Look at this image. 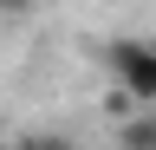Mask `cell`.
<instances>
[{"instance_id":"1","label":"cell","mask_w":156,"mask_h":150,"mask_svg":"<svg viewBox=\"0 0 156 150\" xmlns=\"http://www.w3.org/2000/svg\"><path fill=\"white\" fill-rule=\"evenodd\" d=\"M98 65H104L111 91L124 104L156 111V46L150 39H104V46H98Z\"/></svg>"},{"instance_id":"2","label":"cell","mask_w":156,"mask_h":150,"mask_svg":"<svg viewBox=\"0 0 156 150\" xmlns=\"http://www.w3.org/2000/svg\"><path fill=\"white\" fill-rule=\"evenodd\" d=\"M117 144H124V150H156V111L136 104L130 118H124V130H117Z\"/></svg>"},{"instance_id":"3","label":"cell","mask_w":156,"mask_h":150,"mask_svg":"<svg viewBox=\"0 0 156 150\" xmlns=\"http://www.w3.org/2000/svg\"><path fill=\"white\" fill-rule=\"evenodd\" d=\"M7 150H65V144H58V137H39V130H33V137H13Z\"/></svg>"},{"instance_id":"4","label":"cell","mask_w":156,"mask_h":150,"mask_svg":"<svg viewBox=\"0 0 156 150\" xmlns=\"http://www.w3.org/2000/svg\"><path fill=\"white\" fill-rule=\"evenodd\" d=\"M0 13H7V20H20V13H33V0H0Z\"/></svg>"}]
</instances>
